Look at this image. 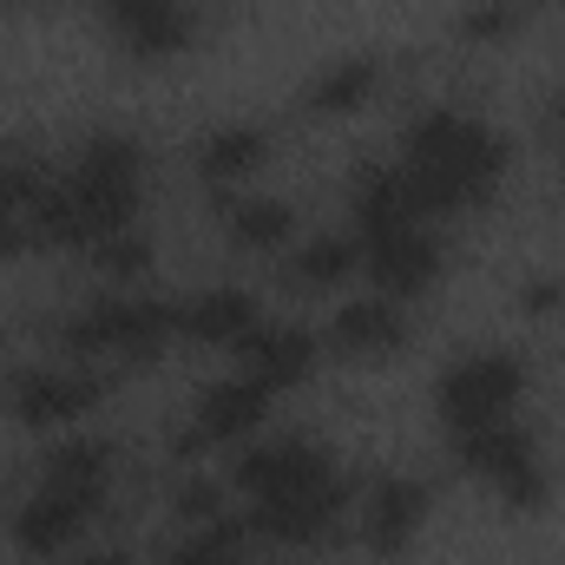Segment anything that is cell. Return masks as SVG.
<instances>
[{"mask_svg": "<svg viewBox=\"0 0 565 565\" xmlns=\"http://www.w3.org/2000/svg\"><path fill=\"white\" fill-rule=\"evenodd\" d=\"M408 329H415V322H408V302H395V296H382V289H355V296L335 302L322 342H329V355H342V362H388V355L408 349Z\"/></svg>", "mask_w": 565, "mask_h": 565, "instance_id": "7c38bea8", "label": "cell"}, {"mask_svg": "<svg viewBox=\"0 0 565 565\" xmlns=\"http://www.w3.org/2000/svg\"><path fill=\"white\" fill-rule=\"evenodd\" d=\"M434 520V487L415 473H382L369 493H362V546L375 559H395L408 553Z\"/></svg>", "mask_w": 565, "mask_h": 565, "instance_id": "5bb4252c", "label": "cell"}, {"mask_svg": "<svg viewBox=\"0 0 565 565\" xmlns=\"http://www.w3.org/2000/svg\"><path fill=\"white\" fill-rule=\"evenodd\" d=\"M440 277H447V244H440L434 224H402V231H369L362 237V282L369 289H382V296L415 309Z\"/></svg>", "mask_w": 565, "mask_h": 565, "instance_id": "9c48e42d", "label": "cell"}, {"mask_svg": "<svg viewBox=\"0 0 565 565\" xmlns=\"http://www.w3.org/2000/svg\"><path fill=\"white\" fill-rule=\"evenodd\" d=\"M106 402V369L99 362H73V355H60V362H40V369H20L13 375V395H7V408H13V422L26 427V434H73V427H86V415Z\"/></svg>", "mask_w": 565, "mask_h": 565, "instance_id": "ba28073f", "label": "cell"}, {"mask_svg": "<svg viewBox=\"0 0 565 565\" xmlns=\"http://www.w3.org/2000/svg\"><path fill=\"white\" fill-rule=\"evenodd\" d=\"M513 7H526V0H513Z\"/></svg>", "mask_w": 565, "mask_h": 565, "instance_id": "f546056e", "label": "cell"}, {"mask_svg": "<svg viewBox=\"0 0 565 565\" xmlns=\"http://www.w3.org/2000/svg\"><path fill=\"white\" fill-rule=\"evenodd\" d=\"M296 237H302V224H296L289 198H270V191H231L224 198V244L231 250H244V257H282Z\"/></svg>", "mask_w": 565, "mask_h": 565, "instance_id": "ffe728a7", "label": "cell"}, {"mask_svg": "<svg viewBox=\"0 0 565 565\" xmlns=\"http://www.w3.org/2000/svg\"><path fill=\"white\" fill-rule=\"evenodd\" d=\"M86 264L113 282V289H145L151 270H158V250H151V237H145V231H119V237H106Z\"/></svg>", "mask_w": 565, "mask_h": 565, "instance_id": "603a6c76", "label": "cell"}, {"mask_svg": "<svg viewBox=\"0 0 565 565\" xmlns=\"http://www.w3.org/2000/svg\"><path fill=\"white\" fill-rule=\"evenodd\" d=\"M231 493L244 500V526L282 546V553H309L322 546L342 513H349V473L335 467L329 447H316L309 434H257L231 454Z\"/></svg>", "mask_w": 565, "mask_h": 565, "instance_id": "6da1fadb", "label": "cell"}, {"mask_svg": "<svg viewBox=\"0 0 565 565\" xmlns=\"http://www.w3.org/2000/svg\"><path fill=\"white\" fill-rule=\"evenodd\" d=\"M113 480H119V454H113L106 434H86V427L60 434V440L46 447L33 487L20 493L13 520H7L13 553L46 559V565L66 559V553H79L86 533L99 526L106 500H113Z\"/></svg>", "mask_w": 565, "mask_h": 565, "instance_id": "277c9868", "label": "cell"}, {"mask_svg": "<svg viewBox=\"0 0 565 565\" xmlns=\"http://www.w3.org/2000/svg\"><path fill=\"white\" fill-rule=\"evenodd\" d=\"M270 415H277V395L264 382H250L244 369L217 375L198 388V408H191V427H184V447H217V454H237L244 440L270 434Z\"/></svg>", "mask_w": 565, "mask_h": 565, "instance_id": "8fae6325", "label": "cell"}, {"mask_svg": "<svg viewBox=\"0 0 565 565\" xmlns=\"http://www.w3.org/2000/svg\"><path fill=\"white\" fill-rule=\"evenodd\" d=\"M282 270L309 296H335V289L362 282V237L355 231H309L282 250Z\"/></svg>", "mask_w": 565, "mask_h": 565, "instance_id": "44dd1931", "label": "cell"}, {"mask_svg": "<svg viewBox=\"0 0 565 565\" xmlns=\"http://www.w3.org/2000/svg\"><path fill=\"white\" fill-rule=\"evenodd\" d=\"M257 533L244 526V513H217V520H198V526H178L164 565H244L257 546Z\"/></svg>", "mask_w": 565, "mask_h": 565, "instance_id": "7402d4cb", "label": "cell"}, {"mask_svg": "<svg viewBox=\"0 0 565 565\" xmlns=\"http://www.w3.org/2000/svg\"><path fill=\"white\" fill-rule=\"evenodd\" d=\"M0 7H26V0H0Z\"/></svg>", "mask_w": 565, "mask_h": 565, "instance_id": "83f0119b", "label": "cell"}, {"mask_svg": "<svg viewBox=\"0 0 565 565\" xmlns=\"http://www.w3.org/2000/svg\"><path fill=\"white\" fill-rule=\"evenodd\" d=\"M106 40L132 66H171L198 46V7L191 0H99Z\"/></svg>", "mask_w": 565, "mask_h": 565, "instance_id": "30bf717a", "label": "cell"}, {"mask_svg": "<svg viewBox=\"0 0 565 565\" xmlns=\"http://www.w3.org/2000/svg\"><path fill=\"white\" fill-rule=\"evenodd\" d=\"M270 158H277L270 126H257V119H224V126H211V132L198 139L191 171H198V184H204V191L231 198V191H250V184L270 171Z\"/></svg>", "mask_w": 565, "mask_h": 565, "instance_id": "9a60e30c", "label": "cell"}, {"mask_svg": "<svg viewBox=\"0 0 565 565\" xmlns=\"http://www.w3.org/2000/svg\"><path fill=\"white\" fill-rule=\"evenodd\" d=\"M46 191H53V164L40 151H0V264L46 250L40 244V217H46Z\"/></svg>", "mask_w": 565, "mask_h": 565, "instance_id": "2e32d148", "label": "cell"}, {"mask_svg": "<svg viewBox=\"0 0 565 565\" xmlns=\"http://www.w3.org/2000/svg\"><path fill=\"white\" fill-rule=\"evenodd\" d=\"M402 224H434L422 191H415V178L395 158L355 164V178H349V231L369 237V231H402Z\"/></svg>", "mask_w": 565, "mask_h": 565, "instance_id": "ac0fdd59", "label": "cell"}, {"mask_svg": "<svg viewBox=\"0 0 565 565\" xmlns=\"http://www.w3.org/2000/svg\"><path fill=\"white\" fill-rule=\"evenodd\" d=\"M322 355H329V342H322V329H309V322H264L244 349H237V369L250 375V382H264L270 395H289V388H302L316 369H322Z\"/></svg>", "mask_w": 565, "mask_h": 565, "instance_id": "e0dca14e", "label": "cell"}, {"mask_svg": "<svg viewBox=\"0 0 565 565\" xmlns=\"http://www.w3.org/2000/svg\"><path fill=\"white\" fill-rule=\"evenodd\" d=\"M395 164L415 178L427 217L447 224V217H467L480 204H493V191L507 184L513 171V145L507 132H493L473 106H422L402 139H395Z\"/></svg>", "mask_w": 565, "mask_h": 565, "instance_id": "3957f363", "label": "cell"}, {"mask_svg": "<svg viewBox=\"0 0 565 565\" xmlns=\"http://www.w3.org/2000/svg\"><path fill=\"white\" fill-rule=\"evenodd\" d=\"M244 565H264V559H257V553H250V559H244Z\"/></svg>", "mask_w": 565, "mask_h": 565, "instance_id": "f1b7e54d", "label": "cell"}, {"mask_svg": "<svg viewBox=\"0 0 565 565\" xmlns=\"http://www.w3.org/2000/svg\"><path fill=\"white\" fill-rule=\"evenodd\" d=\"M526 362L513 349H467L454 355L440 375H434V422L454 434H473V427H500L520 422L526 408Z\"/></svg>", "mask_w": 565, "mask_h": 565, "instance_id": "8992f818", "label": "cell"}, {"mask_svg": "<svg viewBox=\"0 0 565 565\" xmlns=\"http://www.w3.org/2000/svg\"><path fill=\"white\" fill-rule=\"evenodd\" d=\"M382 79H388V66H382L375 53H335V60H322V66L309 73L302 106H309L316 119H355V113H369V106L382 99Z\"/></svg>", "mask_w": 565, "mask_h": 565, "instance_id": "d6986e66", "label": "cell"}, {"mask_svg": "<svg viewBox=\"0 0 565 565\" xmlns=\"http://www.w3.org/2000/svg\"><path fill=\"white\" fill-rule=\"evenodd\" d=\"M546 126H553V139L565 145V93H553V99H546Z\"/></svg>", "mask_w": 565, "mask_h": 565, "instance_id": "4316f807", "label": "cell"}, {"mask_svg": "<svg viewBox=\"0 0 565 565\" xmlns=\"http://www.w3.org/2000/svg\"><path fill=\"white\" fill-rule=\"evenodd\" d=\"M520 26V7L513 0H473L467 13H460V33L467 40H507Z\"/></svg>", "mask_w": 565, "mask_h": 565, "instance_id": "cb8c5ba5", "label": "cell"}, {"mask_svg": "<svg viewBox=\"0 0 565 565\" xmlns=\"http://www.w3.org/2000/svg\"><path fill=\"white\" fill-rule=\"evenodd\" d=\"M264 322H270V309H264V296L244 289V282H204V289H191V296L178 302V335H184L191 349H231V355H237Z\"/></svg>", "mask_w": 565, "mask_h": 565, "instance_id": "4fadbf2b", "label": "cell"}, {"mask_svg": "<svg viewBox=\"0 0 565 565\" xmlns=\"http://www.w3.org/2000/svg\"><path fill=\"white\" fill-rule=\"evenodd\" d=\"M145 184H151V151H145L139 132H126V126L86 132V139L66 151V164H53L40 244H46V250H79V257H93L106 237L139 231Z\"/></svg>", "mask_w": 565, "mask_h": 565, "instance_id": "7a4b0ae2", "label": "cell"}, {"mask_svg": "<svg viewBox=\"0 0 565 565\" xmlns=\"http://www.w3.org/2000/svg\"><path fill=\"white\" fill-rule=\"evenodd\" d=\"M178 342V302L151 289H106L60 322V355L73 362H151Z\"/></svg>", "mask_w": 565, "mask_h": 565, "instance_id": "5b68a950", "label": "cell"}, {"mask_svg": "<svg viewBox=\"0 0 565 565\" xmlns=\"http://www.w3.org/2000/svg\"><path fill=\"white\" fill-rule=\"evenodd\" d=\"M454 467L487 487L500 507L513 513H540L553 500V467L533 440L526 422H500V427H473V434H454Z\"/></svg>", "mask_w": 565, "mask_h": 565, "instance_id": "52a82bcc", "label": "cell"}, {"mask_svg": "<svg viewBox=\"0 0 565 565\" xmlns=\"http://www.w3.org/2000/svg\"><path fill=\"white\" fill-rule=\"evenodd\" d=\"M53 565H132V553L126 546H79V553H66V559Z\"/></svg>", "mask_w": 565, "mask_h": 565, "instance_id": "d4e9b609", "label": "cell"}, {"mask_svg": "<svg viewBox=\"0 0 565 565\" xmlns=\"http://www.w3.org/2000/svg\"><path fill=\"white\" fill-rule=\"evenodd\" d=\"M520 302H526V309L540 316V309H559V302H565V289H559V277H533V289H526Z\"/></svg>", "mask_w": 565, "mask_h": 565, "instance_id": "484cf974", "label": "cell"}]
</instances>
